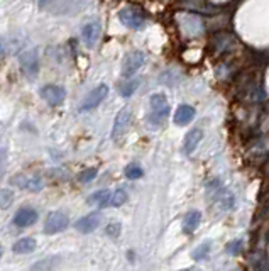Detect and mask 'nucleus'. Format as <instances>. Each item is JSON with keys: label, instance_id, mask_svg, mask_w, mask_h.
<instances>
[{"label": "nucleus", "instance_id": "18", "mask_svg": "<svg viewBox=\"0 0 269 271\" xmlns=\"http://www.w3.org/2000/svg\"><path fill=\"white\" fill-rule=\"evenodd\" d=\"M36 249V241L32 237H22L12 246V251L15 254H29Z\"/></svg>", "mask_w": 269, "mask_h": 271}, {"label": "nucleus", "instance_id": "8", "mask_svg": "<svg viewBox=\"0 0 269 271\" xmlns=\"http://www.w3.org/2000/svg\"><path fill=\"white\" fill-rule=\"evenodd\" d=\"M102 34V24L99 21H90L82 27V39L87 48H95Z\"/></svg>", "mask_w": 269, "mask_h": 271}, {"label": "nucleus", "instance_id": "3", "mask_svg": "<svg viewBox=\"0 0 269 271\" xmlns=\"http://www.w3.org/2000/svg\"><path fill=\"white\" fill-rule=\"evenodd\" d=\"M151 105V114H149V122L152 126H159L164 122V119L169 115V104L163 93H154L149 99Z\"/></svg>", "mask_w": 269, "mask_h": 271}, {"label": "nucleus", "instance_id": "27", "mask_svg": "<svg viewBox=\"0 0 269 271\" xmlns=\"http://www.w3.org/2000/svg\"><path fill=\"white\" fill-rule=\"evenodd\" d=\"M240 247H242V241H232L227 244V253L228 254H239L240 253Z\"/></svg>", "mask_w": 269, "mask_h": 271}, {"label": "nucleus", "instance_id": "5", "mask_svg": "<svg viewBox=\"0 0 269 271\" xmlns=\"http://www.w3.org/2000/svg\"><path fill=\"white\" fill-rule=\"evenodd\" d=\"M19 63L22 71L27 78H36L37 71H39V54H37V49H29V51H24L19 58Z\"/></svg>", "mask_w": 269, "mask_h": 271}, {"label": "nucleus", "instance_id": "13", "mask_svg": "<svg viewBox=\"0 0 269 271\" xmlns=\"http://www.w3.org/2000/svg\"><path fill=\"white\" fill-rule=\"evenodd\" d=\"M129 122H130V110H129V107H124V109L117 114L116 121H113L112 138H113V139L120 138V136L125 132V129H127Z\"/></svg>", "mask_w": 269, "mask_h": 271}, {"label": "nucleus", "instance_id": "20", "mask_svg": "<svg viewBox=\"0 0 269 271\" xmlns=\"http://www.w3.org/2000/svg\"><path fill=\"white\" fill-rule=\"evenodd\" d=\"M137 87H139V80H127V82H122V83H119V93L122 95V97H130Z\"/></svg>", "mask_w": 269, "mask_h": 271}, {"label": "nucleus", "instance_id": "19", "mask_svg": "<svg viewBox=\"0 0 269 271\" xmlns=\"http://www.w3.org/2000/svg\"><path fill=\"white\" fill-rule=\"evenodd\" d=\"M110 200H112V193L108 190L97 191V193H93L88 199L90 203H97V205H100V207H105L107 203H110Z\"/></svg>", "mask_w": 269, "mask_h": 271}, {"label": "nucleus", "instance_id": "23", "mask_svg": "<svg viewBox=\"0 0 269 271\" xmlns=\"http://www.w3.org/2000/svg\"><path fill=\"white\" fill-rule=\"evenodd\" d=\"M253 266L256 271H269V263L262 253H257L253 258Z\"/></svg>", "mask_w": 269, "mask_h": 271}, {"label": "nucleus", "instance_id": "29", "mask_svg": "<svg viewBox=\"0 0 269 271\" xmlns=\"http://www.w3.org/2000/svg\"><path fill=\"white\" fill-rule=\"evenodd\" d=\"M9 202H12V193L9 190H2V208H7Z\"/></svg>", "mask_w": 269, "mask_h": 271}, {"label": "nucleus", "instance_id": "17", "mask_svg": "<svg viewBox=\"0 0 269 271\" xmlns=\"http://www.w3.org/2000/svg\"><path fill=\"white\" fill-rule=\"evenodd\" d=\"M200 222H202V214L198 210H190L185 217H183V230H185L186 234H191L198 229Z\"/></svg>", "mask_w": 269, "mask_h": 271}, {"label": "nucleus", "instance_id": "2", "mask_svg": "<svg viewBox=\"0 0 269 271\" xmlns=\"http://www.w3.org/2000/svg\"><path fill=\"white\" fill-rule=\"evenodd\" d=\"M175 22H176V26H178V29L185 34L188 39L202 36L203 31H205L202 17L197 15V14L180 12V14L175 15Z\"/></svg>", "mask_w": 269, "mask_h": 271}, {"label": "nucleus", "instance_id": "4", "mask_svg": "<svg viewBox=\"0 0 269 271\" xmlns=\"http://www.w3.org/2000/svg\"><path fill=\"white\" fill-rule=\"evenodd\" d=\"M119 21L122 22L125 27L129 29H134V31H141L142 27L146 26V15L142 14V10H139L137 7H124L122 10L119 12Z\"/></svg>", "mask_w": 269, "mask_h": 271}, {"label": "nucleus", "instance_id": "22", "mask_svg": "<svg viewBox=\"0 0 269 271\" xmlns=\"http://www.w3.org/2000/svg\"><path fill=\"white\" fill-rule=\"evenodd\" d=\"M210 246H212L210 241L203 242V244H200L197 249L191 253V258L195 259V261H203V259H207L208 258V253H210Z\"/></svg>", "mask_w": 269, "mask_h": 271}, {"label": "nucleus", "instance_id": "10", "mask_svg": "<svg viewBox=\"0 0 269 271\" xmlns=\"http://www.w3.org/2000/svg\"><path fill=\"white\" fill-rule=\"evenodd\" d=\"M144 53L142 51H132V53H129L127 56L124 58V63H122V75L125 78L132 76L134 73L139 70L144 63Z\"/></svg>", "mask_w": 269, "mask_h": 271}, {"label": "nucleus", "instance_id": "7", "mask_svg": "<svg viewBox=\"0 0 269 271\" xmlns=\"http://www.w3.org/2000/svg\"><path fill=\"white\" fill-rule=\"evenodd\" d=\"M68 227V217L63 212H51L44 220L46 234H58Z\"/></svg>", "mask_w": 269, "mask_h": 271}, {"label": "nucleus", "instance_id": "1", "mask_svg": "<svg viewBox=\"0 0 269 271\" xmlns=\"http://www.w3.org/2000/svg\"><path fill=\"white\" fill-rule=\"evenodd\" d=\"M88 4L90 0H39V9L51 15H76Z\"/></svg>", "mask_w": 269, "mask_h": 271}, {"label": "nucleus", "instance_id": "21", "mask_svg": "<svg viewBox=\"0 0 269 271\" xmlns=\"http://www.w3.org/2000/svg\"><path fill=\"white\" fill-rule=\"evenodd\" d=\"M58 263H60V258H46L43 261L34 264L31 271H51L53 268L58 266Z\"/></svg>", "mask_w": 269, "mask_h": 271}, {"label": "nucleus", "instance_id": "14", "mask_svg": "<svg viewBox=\"0 0 269 271\" xmlns=\"http://www.w3.org/2000/svg\"><path fill=\"white\" fill-rule=\"evenodd\" d=\"M100 225V214H88V216H85L78 220L75 224L76 230H80L82 234H90L93 233V230Z\"/></svg>", "mask_w": 269, "mask_h": 271}, {"label": "nucleus", "instance_id": "30", "mask_svg": "<svg viewBox=\"0 0 269 271\" xmlns=\"http://www.w3.org/2000/svg\"><path fill=\"white\" fill-rule=\"evenodd\" d=\"M183 271H193V269H183Z\"/></svg>", "mask_w": 269, "mask_h": 271}, {"label": "nucleus", "instance_id": "25", "mask_svg": "<svg viewBox=\"0 0 269 271\" xmlns=\"http://www.w3.org/2000/svg\"><path fill=\"white\" fill-rule=\"evenodd\" d=\"M142 175H144V171H142V168L137 165H129L125 168V177L129 180H137V178H141Z\"/></svg>", "mask_w": 269, "mask_h": 271}, {"label": "nucleus", "instance_id": "11", "mask_svg": "<svg viewBox=\"0 0 269 271\" xmlns=\"http://www.w3.org/2000/svg\"><path fill=\"white\" fill-rule=\"evenodd\" d=\"M37 220V212L31 207H22L15 212L14 216V224L17 227H31L36 224Z\"/></svg>", "mask_w": 269, "mask_h": 271}, {"label": "nucleus", "instance_id": "9", "mask_svg": "<svg viewBox=\"0 0 269 271\" xmlns=\"http://www.w3.org/2000/svg\"><path fill=\"white\" fill-rule=\"evenodd\" d=\"M41 97L48 105L51 107H58L63 104V100L66 97L65 88L60 87V85H46L41 88Z\"/></svg>", "mask_w": 269, "mask_h": 271}, {"label": "nucleus", "instance_id": "24", "mask_svg": "<svg viewBox=\"0 0 269 271\" xmlns=\"http://www.w3.org/2000/svg\"><path fill=\"white\" fill-rule=\"evenodd\" d=\"M125 202H127V193H125V190H117V191H113V193H112V200H110V203H112L113 207L124 205Z\"/></svg>", "mask_w": 269, "mask_h": 271}, {"label": "nucleus", "instance_id": "15", "mask_svg": "<svg viewBox=\"0 0 269 271\" xmlns=\"http://www.w3.org/2000/svg\"><path fill=\"white\" fill-rule=\"evenodd\" d=\"M193 119H195V109L191 105L183 104L175 110L173 121H175L176 126H186V124H190Z\"/></svg>", "mask_w": 269, "mask_h": 271}, {"label": "nucleus", "instance_id": "6", "mask_svg": "<svg viewBox=\"0 0 269 271\" xmlns=\"http://www.w3.org/2000/svg\"><path fill=\"white\" fill-rule=\"evenodd\" d=\"M107 95H108V87H107V85H99V87L93 88L87 95V97H85V100L82 102V105H80V110L85 112V110L95 109V107H99L102 102L107 99Z\"/></svg>", "mask_w": 269, "mask_h": 271}, {"label": "nucleus", "instance_id": "26", "mask_svg": "<svg viewBox=\"0 0 269 271\" xmlns=\"http://www.w3.org/2000/svg\"><path fill=\"white\" fill-rule=\"evenodd\" d=\"M97 177V169L95 168H88V169H83L82 173L78 175V180L82 183H88V182H91Z\"/></svg>", "mask_w": 269, "mask_h": 271}, {"label": "nucleus", "instance_id": "28", "mask_svg": "<svg viewBox=\"0 0 269 271\" xmlns=\"http://www.w3.org/2000/svg\"><path fill=\"white\" fill-rule=\"evenodd\" d=\"M105 233L108 236H112V237H116L120 234V224L119 222H112V224H108L107 225V229H105Z\"/></svg>", "mask_w": 269, "mask_h": 271}, {"label": "nucleus", "instance_id": "16", "mask_svg": "<svg viewBox=\"0 0 269 271\" xmlns=\"http://www.w3.org/2000/svg\"><path fill=\"white\" fill-rule=\"evenodd\" d=\"M203 138V132L202 129H191L190 132L185 136V143H183V151L186 152V154H191V152L198 148L200 141Z\"/></svg>", "mask_w": 269, "mask_h": 271}, {"label": "nucleus", "instance_id": "12", "mask_svg": "<svg viewBox=\"0 0 269 271\" xmlns=\"http://www.w3.org/2000/svg\"><path fill=\"white\" fill-rule=\"evenodd\" d=\"M10 182L19 186V188H26V190H31V191H39V190H43V186H44L41 178L27 177V175H15Z\"/></svg>", "mask_w": 269, "mask_h": 271}]
</instances>
